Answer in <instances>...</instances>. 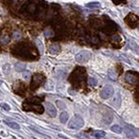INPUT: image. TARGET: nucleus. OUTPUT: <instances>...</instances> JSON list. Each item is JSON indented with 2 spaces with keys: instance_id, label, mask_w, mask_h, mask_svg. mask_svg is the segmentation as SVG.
<instances>
[{
  "instance_id": "obj_11",
  "label": "nucleus",
  "mask_w": 139,
  "mask_h": 139,
  "mask_svg": "<svg viewBox=\"0 0 139 139\" xmlns=\"http://www.w3.org/2000/svg\"><path fill=\"white\" fill-rule=\"evenodd\" d=\"M13 90H15V93H16V94L24 95V93H25V85L21 82H16V83H15V85H13Z\"/></svg>"
},
{
  "instance_id": "obj_4",
  "label": "nucleus",
  "mask_w": 139,
  "mask_h": 139,
  "mask_svg": "<svg viewBox=\"0 0 139 139\" xmlns=\"http://www.w3.org/2000/svg\"><path fill=\"white\" fill-rule=\"evenodd\" d=\"M39 100L40 99H37V98H32V99L26 100L22 105V108L27 111L31 110V111H35V112L41 114L44 111V108L40 104Z\"/></svg>"
},
{
  "instance_id": "obj_12",
  "label": "nucleus",
  "mask_w": 139,
  "mask_h": 139,
  "mask_svg": "<svg viewBox=\"0 0 139 139\" xmlns=\"http://www.w3.org/2000/svg\"><path fill=\"white\" fill-rule=\"evenodd\" d=\"M45 108H46V111L51 117H56L57 115V109L54 107V105H52L51 103H46L45 104Z\"/></svg>"
},
{
  "instance_id": "obj_20",
  "label": "nucleus",
  "mask_w": 139,
  "mask_h": 139,
  "mask_svg": "<svg viewBox=\"0 0 139 139\" xmlns=\"http://www.w3.org/2000/svg\"><path fill=\"white\" fill-rule=\"evenodd\" d=\"M87 7H88V8H99V7H101V4L99 2H91L87 4Z\"/></svg>"
},
{
  "instance_id": "obj_2",
  "label": "nucleus",
  "mask_w": 139,
  "mask_h": 139,
  "mask_svg": "<svg viewBox=\"0 0 139 139\" xmlns=\"http://www.w3.org/2000/svg\"><path fill=\"white\" fill-rule=\"evenodd\" d=\"M12 52L15 56L23 60H35L39 58V52L35 48V46L27 42H21L15 45L12 49Z\"/></svg>"
},
{
  "instance_id": "obj_1",
  "label": "nucleus",
  "mask_w": 139,
  "mask_h": 139,
  "mask_svg": "<svg viewBox=\"0 0 139 139\" xmlns=\"http://www.w3.org/2000/svg\"><path fill=\"white\" fill-rule=\"evenodd\" d=\"M20 13L23 16L40 19L47 13V5L44 0H27L21 7Z\"/></svg>"
},
{
  "instance_id": "obj_25",
  "label": "nucleus",
  "mask_w": 139,
  "mask_h": 139,
  "mask_svg": "<svg viewBox=\"0 0 139 139\" xmlns=\"http://www.w3.org/2000/svg\"><path fill=\"white\" fill-rule=\"evenodd\" d=\"M57 104H58V105L60 107V108H65V105H64L63 103H60V101H58V102H57Z\"/></svg>"
},
{
  "instance_id": "obj_23",
  "label": "nucleus",
  "mask_w": 139,
  "mask_h": 139,
  "mask_svg": "<svg viewBox=\"0 0 139 139\" xmlns=\"http://www.w3.org/2000/svg\"><path fill=\"white\" fill-rule=\"evenodd\" d=\"M0 107L3 108V109H5V110H10V106L7 105V104H4V103H2V104H0Z\"/></svg>"
},
{
  "instance_id": "obj_17",
  "label": "nucleus",
  "mask_w": 139,
  "mask_h": 139,
  "mask_svg": "<svg viewBox=\"0 0 139 139\" xmlns=\"http://www.w3.org/2000/svg\"><path fill=\"white\" fill-rule=\"evenodd\" d=\"M106 135V132L103 131H95L93 132V136L96 137V138H102Z\"/></svg>"
},
{
  "instance_id": "obj_22",
  "label": "nucleus",
  "mask_w": 139,
  "mask_h": 139,
  "mask_svg": "<svg viewBox=\"0 0 139 139\" xmlns=\"http://www.w3.org/2000/svg\"><path fill=\"white\" fill-rule=\"evenodd\" d=\"M88 84H89L90 85L95 87V85H97L98 84V82H97V80L95 79V78H90V79L88 80Z\"/></svg>"
},
{
  "instance_id": "obj_24",
  "label": "nucleus",
  "mask_w": 139,
  "mask_h": 139,
  "mask_svg": "<svg viewBox=\"0 0 139 139\" xmlns=\"http://www.w3.org/2000/svg\"><path fill=\"white\" fill-rule=\"evenodd\" d=\"M113 3L116 4V5H118V4H121V3H125L126 2V0H112Z\"/></svg>"
},
{
  "instance_id": "obj_16",
  "label": "nucleus",
  "mask_w": 139,
  "mask_h": 139,
  "mask_svg": "<svg viewBox=\"0 0 139 139\" xmlns=\"http://www.w3.org/2000/svg\"><path fill=\"white\" fill-rule=\"evenodd\" d=\"M25 63H16V65H15V68H16V71H18V72H21V71H23L25 69Z\"/></svg>"
},
{
  "instance_id": "obj_19",
  "label": "nucleus",
  "mask_w": 139,
  "mask_h": 139,
  "mask_svg": "<svg viewBox=\"0 0 139 139\" xmlns=\"http://www.w3.org/2000/svg\"><path fill=\"white\" fill-rule=\"evenodd\" d=\"M110 41L112 42V43H117V42H120L121 41V37L117 35H113L111 39H110Z\"/></svg>"
},
{
  "instance_id": "obj_18",
  "label": "nucleus",
  "mask_w": 139,
  "mask_h": 139,
  "mask_svg": "<svg viewBox=\"0 0 139 139\" xmlns=\"http://www.w3.org/2000/svg\"><path fill=\"white\" fill-rule=\"evenodd\" d=\"M111 131H114V132H116V133H121L123 130H122V128H121L120 126H118V125H115V126L111 127Z\"/></svg>"
},
{
  "instance_id": "obj_5",
  "label": "nucleus",
  "mask_w": 139,
  "mask_h": 139,
  "mask_svg": "<svg viewBox=\"0 0 139 139\" xmlns=\"http://www.w3.org/2000/svg\"><path fill=\"white\" fill-rule=\"evenodd\" d=\"M44 82H45V77L42 74H37V73L35 74L32 77L30 87H31L32 90H37Z\"/></svg>"
},
{
  "instance_id": "obj_6",
  "label": "nucleus",
  "mask_w": 139,
  "mask_h": 139,
  "mask_svg": "<svg viewBox=\"0 0 139 139\" xmlns=\"http://www.w3.org/2000/svg\"><path fill=\"white\" fill-rule=\"evenodd\" d=\"M84 126V121L80 115H75L68 123V128L72 130H80Z\"/></svg>"
},
{
  "instance_id": "obj_14",
  "label": "nucleus",
  "mask_w": 139,
  "mask_h": 139,
  "mask_svg": "<svg viewBox=\"0 0 139 139\" xmlns=\"http://www.w3.org/2000/svg\"><path fill=\"white\" fill-rule=\"evenodd\" d=\"M4 123L7 125V126L11 127L12 129H15V130H19V125L16 122H10V121H4Z\"/></svg>"
},
{
  "instance_id": "obj_13",
  "label": "nucleus",
  "mask_w": 139,
  "mask_h": 139,
  "mask_svg": "<svg viewBox=\"0 0 139 139\" xmlns=\"http://www.w3.org/2000/svg\"><path fill=\"white\" fill-rule=\"evenodd\" d=\"M60 51V45L58 44H53L50 46L49 48V52L51 53V54H58L59 52Z\"/></svg>"
},
{
  "instance_id": "obj_21",
  "label": "nucleus",
  "mask_w": 139,
  "mask_h": 139,
  "mask_svg": "<svg viewBox=\"0 0 139 139\" xmlns=\"http://www.w3.org/2000/svg\"><path fill=\"white\" fill-rule=\"evenodd\" d=\"M104 121H105L106 124H109L111 121H112V115L110 114H106L105 117H104Z\"/></svg>"
},
{
  "instance_id": "obj_10",
  "label": "nucleus",
  "mask_w": 139,
  "mask_h": 139,
  "mask_svg": "<svg viewBox=\"0 0 139 139\" xmlns=\"http://www.w3.org/2000/svg\"><path fill=\"white\" fill-rule=\"evenodd\" d=\"M125 81H126L128 84H136L137 82H138L137 74L133 73V72H128V73L125 75Z\"/></svg>"
},
{
  "instance_id": "obj_15",
  "label": "nucleus",
  "mask_w": 139,
  "mask_h": 139,
  "mask_svg": "<svg viewBox=\"0 0 139 139\" xmlns=\"http://www.w3.org/2000/svg\"><path fill=\"white\" fill-rule=\"evenodd\" d=\"M68 118H69V116H68V114H67V112H64V111H63V112L60 113V120L61 123H66L67 120H68Z\"/></svg>"
},
{
  "instance_id": "obj_8",
  "label": "nucleus",
  "mask_w": 139,
  "mask_h": 139,
  "mask_svg": "<svg viewBox=\"0 0 139 139\" xmlns=\"http://www.w3.org/2000/svg\"><path fill=\"white\" fill-rule=\"evenodd\" d=\"M90 59H91V53L89 51H81L76 55L77 61L80 63H87Z\"/></svg>"
},
{
  "instance_id": "obj_3",
  "label": "nucleus",
  "mask_w": 139,
  "mask_h": 139,
  "mask_svg": "<svg viewBox=\"0 0 139 139\" xmlns=\"http://www.w3.org/2000/svg\"><path fill=\"white\" fill-rule=\"evenodd\" d=\"M87 81V72L84 67H76L69 76V82L75 87H83Z\"/></svg>"
},
{
  "instance_id": "obj_7",
  "label": "nucleus",
  "mask_w": 139,
  "mask_h": 139,
  "mask_svg": "<svg viewBox=\"0 0 139 139\" xmlns=\"http://www.w3.org/2000/svg\"><path fill=\"white\" fill-rule=\"evenodd\" d=\"M125 22H126V24L128 26L131 27V29H134L138 25V17L134 13H129L125 17Z\"/></svg>"
},
{
  "instance_id": "obj_9",
  "label": "nucleus",
  "mask_w": 139,
  "mask_h": 139,
  "mask_svg": "<svg viewBox=\"0 0 139 139\" xmlns=\"http://www.w3.org/2000/svg\"><path fill=\"white\" fill-rule=\"evenodd\" d=\"M114 93V89H113V87L111 85H106L102 90H101V97L103 99H108V98L111 97Z\"/></svg>"
}]
</instances>
